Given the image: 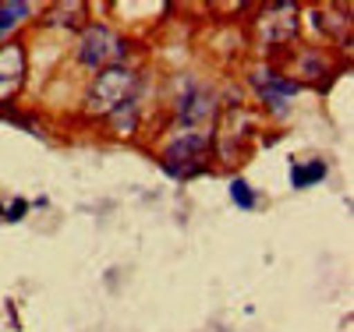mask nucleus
I'll return each mask as SVG.
<instances>
[{
  "mask_svg": "<svg viewBox=\"0 0 354 332\" xmlns=\"http://www.w3.org/2000/svg\"><path fill=\"white\" fill-rule=\"evenodd\" d=\"M124 57V43L121 36L106 25H88L82 32V43H78V60L93 71H103V68H113L117 60Z\"/></svg>",
  "mask_w": 354,
  "mask_h": 332,
  "instance_id": "2",
  "label": "nucleus"
},
{
  "mask_svg": "<svg viewBox=\"0 0 354 332\" xmlns=\"http://www.w3.org/2000/svg\"><path fill=\"white\" fill-rule=\"evenodd\" d=\"M322 177H326V163H322V159H312V163H294V166H290V188L305 191V188H312L315 180H322Z\"/></svg>",
  "mask_w": 354,
  "mask_h": 332,
  "instance_id": "7",
  "label": "nucleus"
},
{
  "mask_svg": "<svg viewBox=\"0 0 354 332\" xmlns=\"http://www.w3.org/2000/svg\"><path fill=\"white\" fill-rule=\"evenodd\" d=\"M28 11H32V8H28V4H0V32H8V28H15Z\"/></svg>",
  "mask_w": 354,
  "mask_h": 332,
  "instance_id": "10",
  "label": "nucleus"
},
{
  "mask_svg": "<svg viewBox=\"0 0 354 332\" xmlns=\"http://www.w3.org/2000/svg\"><path fill=\"white\" fill-rule=\"evenodd\" d=\"M25 78V50L18 43L0 46V103H8Z\"/></svg>",
  "mask_w": 354,
  "mask_h": 332,
  "instance_id": "3",
  "label": "nucleus"
},
{
  "mask_svg": "<svg viewBox=\"0 0 354 332\" xmlns=\"http://www.w3.org/2000/svg\"><path fill=\"white\" fill-rule=\"evenodd\" d=\"M135 85H138L135 71L117 68V64H113V68H103V71L93 78V88H88V106L100 110V113H110L113 106H121L124 99H131Z\"/></svg>",
  "mask_w": 354,
  "mask_h": 332,
  "instance_id": "1",
  "label": "nucleus"
},
{
  "mask_svg": "<svg viewBox=\"0 0 354 332\" xmlns=\"http://www.w3.org/2000/svg\"><path fill=\"white\" fill-rule=\"evenodd\" d=\"M255 85H259V92H262V99L266 103H283V99H290L294 92H298V81H290V78H277L273 71H259L255 75Z\"/></svg>",
  "mask_w": 354,
  "mask_h": 332,
  "instance_id": "6",
  "label": "nucleus"
},
{
  "mask_svg": "<svg viewBox=\"0 0 354 332\" xmlns=\"http://www.w3.org/2000/svg\"><path fill=\"white\" fill-rule=\"evenodd\" d=\"M106 117H110V124H113L117 135H131L135 131V120H138V106H135V99H124L121 106H113Z\"/></svg>",
  "mask_w": 354,
  "mask_h": 332,
  "instance_id": "8",
  "label": "nucleus"
},
{
  "mask_svg": "<svg viewBox=\"0 0 354 332\" xmlns=\"http://www.w3.org/2000/svg\"><path fill=\"white\" fill-rule=\"evenodd\" d=\"M0 213H4V208H0Z\"/></svg>",
  "mask_w": 354,
  "mask_h": 332,
  "instance_id": "12",
  "label": "nucleus"
},
{
  "mask_svg": "<svg viewBox=\"0 0 354 332\" xmlns=\"http://www.w3.org/2000/svg\"><path fill=\"white\" fill-rule=\"evenodd\" d=\"M205 145H209V131H188V135H181L167 148V159H177V166L192 163V159H198L205 153ZM177 166H167V170H177Z\"/></svg>",
  "mask_w": 354,
  "mask_h": 332,
  "instance_id": "5",
  "label": "nucleus"
},
{
  "mask_svg": "<svg viewBox=\"0 0 354 332\" xmlns=\"http://www.w3.org/2000/svg\"><path fill=\"white\" fill-rule=\"evenodd\" d=\"M25 213H28V202L25 198H18V202H11V208H8V223H18V219H25Z\"/></svg>",
  "mask_w": 354,
  "mask_h": 332,
  "instance_id": "11",
  "label": "nucleus"
},
{
  "mask_svg": "<svg viewBox=\"0 0 354 332\" xmlns=\"http://www.w3.org/2000/svg\"><path fill=\"white\" fill-rule=\"evenodd\" d=\"M230 202L238 205V208H245V213H252V208L259 205V198H255V191H252V184L245 177H234L230 180Z\"/></svg>",
  "mask_w": 354,
  "mask_h": 332,
  "instance_id": "9",
  "label": "nucleus"
},
{
  "mask_svg": "<svg viewBox=\"0 0 354 332\" xmlns=\"http://www.w3.org/2000/svg\"><path fill=\"white\" fill-rule=\"evenodd\" d=\"M213 113H216V103L202 85H192L188 92L177 99V117H181V124H205V120H213Z\"/></svg>",
  "mask_w": 354,
  "mask_h": 332,
  "instance_id": "4",
  "label": "nucleus"
}]
</instances>
